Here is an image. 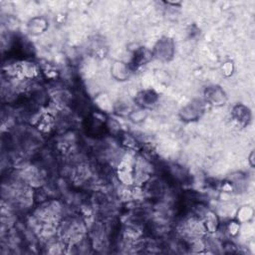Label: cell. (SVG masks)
Here are the masks:
<instances>
[{
	"mask_svg": "<svg viewBox=\"0 0 255 255\" xmlns=\"http://www.w3.org/2000/svg\"><path fill=\"white\" fill-rule=\"evenodd\" d=\"M153 56L160 61L172 60L175 54V43L174 41L168 37L160 38L154 47Z\"/></svg>",
	"mask_w": 255,
	"mask_h": 255,
	"instance_id": "1",
	"label": "cell"
},
{
	"mask_svg": "<svg viewBox=\"0 0 255 255\" xmlns=\"http://www.w3.org/2000/svg\"><path fill=\"white\" fill-rule=\"evenodd\" d=\"M205 111V102L200 99L192 100L186 105L180 112V117L183 121L192 122L198 120Z\"/></svg>",
	"mask_w": 255,
	"mask_h": 255,
	"instance_id": "2",
	"label": "cell"
},
{
	"mask_svg": "<svg viewBox=\"0 0 255 255\" xmlns=\"http://www.w3.org/2000/svg\"><path fill=\"white\" fill-rule=\"evenodd\" d=\"M204 98L206 103L216 107H222L227 101V96L223 89H222L220 86H216V85L209 86L205 89Z\"/></svg>",
	"mask_w": 255,
	"mask_h": 255,
	"instance_id": "3",
	"label": "cell"
},
{
	"mask_svg": "<svg viewBox=\"0 0 255 255\" xmlns=\"http://www.w3.org/2000/svg\"><path fill=\"white\" fill-rule=\"evenodd\" d=\"M232 118L238 126L246 127L249 125L252 119L251 111L244 105H236L232 109Z\"/></svg>",
	"mask_w": 255,
	"mask_h": 255,
	"instance_id": "4",
	"label": "cell"
},
{
	"mask_svg": "<svg viewBox=\"0 0 255 255\" xmlns=\"http://www.w3.org/2000/svg\"><path fill=\"white\" fill-rule=\"evenodd\" d=\"M113 77L118 81H126L129 79L133 73V69L129 64L122 61H115L111 67Z\"/></svg>",
	"mask_w": 255,
	"mask_h": 255,
	"instance_id": "5",
	"label": "cell"
},
{
	"mask_svg": "<svg viewBox=\"0 0 255 255\" xmlns=\"http://www.w3.org/2000/svg\"><path fill=\"white\" fill-rule=\"evenodd\" d=\"M159 100L158 94L153 90H145L140 92L136 97V102L143 109L152 108Z\"/></svg>",
	"mask_w": 255,
	"mask_h": 255,
	"instance_id": "6",
	"label": "cell"
},
{
	"mask_svg": "<svg viewBox=\"0 0 255 255\" xmlns=\"http://www.w3.org/2000/svg\"><path fill=\"white\" fill-rule=\"evenodd\" d=\"M48 28V22L43 17L32 18L27 24V31L31 35H40Z\"/></svg>",
	"mask_w": 255,
	"mask_h": 255,
	"instance_id": "7",
	"label": "cell"
},
{
	"mask_svg": "<svg viewBox=\"0 0 255 255\" xmlns=\"http://www.w3.org/2000/svg\"><path fill=\"white\" fill-rule=\"evenodd\" d=\"M152 57H153V53L151 51L144 48H138L134 53L133 62L132 64H130V66L134 71L135 69L148 63L152 59Z\"/></svg>",
	"mask_w": 255,
	"mask_h": 255,
	"instance_id": "8",
	"label": "cell"
},
{
	"mask_svg": "<svg viewBox=\"0 0 255 255\" xmlns=\"http://www.w3.org/2000/svg\"><path fill=\"white\" fill-rule=\"evenodd\" d=\"M54 125V119L50 114H43L37 121V128L39 131L47 133L50 132Z\"/></svg>",
	"mask_w": 255,
	"mask_h": 255,
	"instance_id": "9",
	"label": "cell"
},
{
	"mask_svg": "<svg viewBox=\"0 0 255 255\" xmlns=\"http://www.w3.org/2000/svg\"><path fill=\"white\" fill-rule=\"evenodd\" d=\"M253 219V209L250 206H242L237 212L238 223H249Z\"/></svg>",
	"mask_w": 255,
	"mask_h": 255,
	"instance_id": "10",
	"label": "cell"
},
{
	"mask_svg": "<svg viewBox=\"0 0 255 255\" xmlns=\"http://www.w3.org/2000/svg\"><path fill=\"white\" fill-rule=\"evenodd\" d=\"M147 117H148V113H147L146 109H143V108H140L138 110H133L131 112V114L129 115L130 120L136 124H139V123L145 121V119Z\"/></svg>",
	"mask_w": 255,
	"mask_h": 255,
	"instance_id": "11",
	"label": "cell"
},
{
	"mask_svg": "<svg viewBox=\"0 0 255 255\" xmlns=\"http://www.w3.org/2000/svg\"><path fill=\"white\" fill-rule=\"evenodd\" d=\"M239 228H240L239 223H238V222H232V223H230L228 224V226H227V231H228V233H229L231 236H235V235L238 234Z\"/></svg>",
	"mask_w": 255,
	"mask_h": 255,
	"instance_id": "12",
	"label": "cell"
},
{
	"mask_svg": "<svg viewBox=\"0 0 255 255\" xmlns=\"http://www.w3.org/2000/svg\"><path fill=\"white\" fill-rule=\"evenodd\" d=\"M233 70H234V66H233V63L230 61L225 62L223 66V72L225 76H230L233 73Z\"/></svg>",
	"mask_w": 255,
	"mask_h": 255,
	"instance_id": "13",
	"label": "cell"
},
{
	"mask_svg": "<svg viewBox=\"0 0 255 255\" xmlns=\"http://www.w3.org/2000/svg\"><path fill=\"white\" fill-rule=\"evenodd\" d=\"M253 158H254V152L252 151L250 156H249V162H250L251 166H254V159H253Z\"/></svg>",
	"mask_w": 255,
	"mask_h": 255,
	"instance_id": "14",
	"label": "cell"
}]
</instances>
